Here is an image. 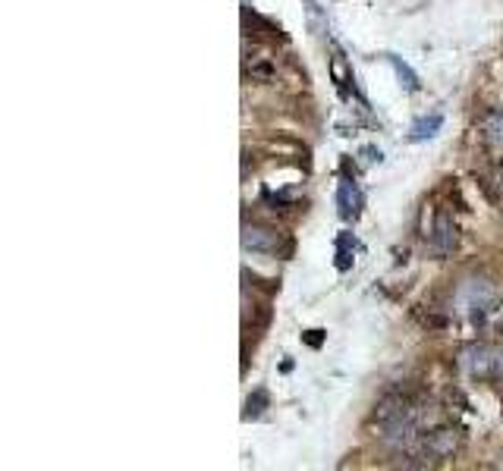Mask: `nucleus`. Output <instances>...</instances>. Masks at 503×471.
Instances as JSON below:
<instances>
[{"instance_id": "obj_10", "label": "nucleus", "mask_w": 503, "mask_h": 471, "mask_svg": "<svg viewBox=\"0 0 503 471\" xmlns=\"http://www.w3.org/2000/svg\"><path fill=\"white\" fill-rule=\"evenodd\" d=\"M265 409H267V392L265 390H255L252 396L246 399V418H258Z\"/></svg>"}, {"instance_id": "obj_1", "label": "nucleus", "mask_w": 503, "mask_h": 471, "mask_svg": "<svg viewBox=\"0 0 503 471\" xmlns=\"http://www.w3.org/2000/svg\"><path fill=\"white\" fill-rule=\"evenodd\" d=\"M453 305L463 318L469 320H485L491 311L500 309V289L494 287L487 277H466L459 283L456 296H453Z\"/></svg>"}, {"instance_id": "obj_8", "label": "nucleus", "mask_w": 503, "mask_h": 471, "mask_svg": "<svg viewBox=\"0 0 503 471\" xmlns=\"http://www.w3.org/2000/svg\"><path fill=\"white\" fill-rule=\"evenodd\" d=\"M441 126H444L441 113H431V117L415 120L413 130H409V141H428V139H435V135L441 132Z\"/></svg>"}, {"instance_id": "obj_13", "label": "nucleus", "mask_w": 503, "mask_h": 471, "mask_svg": "<svg viewBox=\"0 0 503 471\" xmlns=\"http://www.w3.org/2000/svg\"><path fill=\"white\" fill-rule=\"evenodd\" d=\"M500 180H503V170H500Z\"/></svg>"}, {"instance_id": "obj_2", "label": "nucleus", "mask_w": 503, "mask_h": 471, "mask_svg": "<svg viewBox=\"0 0 503 471\" xmlns=\"http://www.w3.org/2000/svg\"><path fill=\"white\" fill-rule=\"evenodd\" d=\"M459 368L472 377V381H487L491 374H498V352L485 342H472L459 352Z\"/></svg>"}, {"instance_id": "obj_12", "label": "nucleus", "mask_w": 503, "mask_h": 471, "mask_svg": "<svg viewBox=\"0 0 503 471\" xmlns=\"http://www.w3.org/2000/svg\"><path fill=\"white\" fill-rule=\"evenodd\" d=\"M498 377H503V349L498 352Z\"/></svg>"}, {"instance_id": "obj_9", "label": "nucleus", "mask_w": 503, "mask_h": 471, "mask_svg": "<svg viewBox=\"0 0 503 471\" xmlns=\"http://www.w3.org/2000/svg\"><path fill=\"white\" fill-rule=\"evenodd\" d=\"M387 60H391V67L396 69V76H400V82L406 85L409 91H419V76H415L413 69L406 67V63H400V60H396V57H387Z\"/></svg>"}, {"instance_id": "obj_7", "label": "nucleus", "mask_w": 503, "mask_h": 471, "mask_svg": "<svg viewBox=\"0 0 503 471\" xmlns=\"http://www.w3.org/2000/svg\"><path fill=\"white\" fill-rule=\"evenodd\" d=\"M478 132L487 148L503 152V110H485V117L478 120Z\"/></svg>"}, {"instance_id": "obj_4", "label": "nucleus", "mask_w": 503, "mask_h": 471, "mask_svg": "<svg viewBox=\"0 0 503 471\" xmlns=\"http://www.w3.org/2000/svg\"><path fill=\"white\" fill-rule=\"evenodd\" d=\"M456 449H459V431H453V427H435L424 437V453L431 459H450Z\"/></svg>"}, {"instance_id": "obj_5", "label": "nucleus", "mask_w": 503, "mask_h": 471, "mask_svg": "<svg viewBox=\"0 0 503 471\" xmlns=\"http://www.w3.org/2000/svg\"><path fill=\"white\" fill-rule=\"evenodd\" d=\"M428 239H431V246H435L441 255H450L453 248H456V242H459V230H456V224H453L450 214H444V211L437 214V220H435V226H431Z\"/></svg>"}, {"instance_id": "obj_6", "label": "nucleus", "mask_w": 503, "mask_h": 471, "mask_svg": "<svg viewBox=\"0 0 503 471\" xmlns=\"http://www.w3.org/2000/svg\"><path fill=\"white\" fill-rule=\"evenodd\" d=\"M337 208H340V217L343 220H356L359 211H362V192H359L356 183L343 180L337 189Z\"/></svg>"}, {"instance_id": "obj_11", "label": "nucleus", "mask_w": 503, "mask_h": 471, "mask_svg": "<svg viewBox=\"0 0 503 471\" xmlns=\"http://www.w3.org/2000/svg\"><path fill=\"white\" fill-rule=\"evenodd\" d=\"M494 327H498V333H503V305L498 309V314H494Z\"/></svg>"}, {"instance_id": "obj_3", "label": "nucleus", "mask_w": 503, "mask_h": 471, "mask_svg": "<svg viewBox=\"0 0 503 471\" xmlns=\"http://www.w3.org/2000/svg\"><path fill=\"white\" fill-rule=\"evenodd\" d=\"M243 248L246 252H278L280 248V233L274 226H265V224H246L243 226Z\"/></svg>"}]
</instances>
